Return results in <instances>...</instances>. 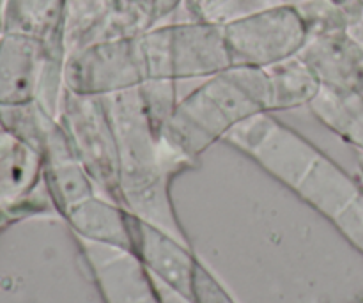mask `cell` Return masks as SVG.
<instances>
[{
    "label": "cell",
    "mask_w": 363,
    "mask_h": 303,
    "mask_svg": "<svg viewBox=\"0 0 363 303\" xmlns=\"http://www.w3.org/2000/svg\"><path fill=\"white\" fill-rule=\"evenodd\" d=\"M194 300L195 303H234L229 293L222 287V284L199 259L194 275Z\"/></svg>",
    "instance_id": "cell-18"
},
{
    "label": "cell",
    "mask_w": 363,
    "mask_h": 303,
    "mask_svg": "<svg viewBox=\"0 0 363 303\" xmlns=\"http://www.w3.org/2000/svg\"><path fill=\"white\" fill-rule=\"evenodd\" d=\"M301 59L314 70L323 85L360 91L363 84V43L350 32L311 35Z\"/></svg>",
    "instance_id": "cell-12"
},
{
    "label": "cell",
    "mask_w": 363,
    "mask_h": 303,
    "mask_svg": "<svg viewBox=\"0 0 363 303\" xmlns=\"http://www.w3.org/2000/svg\"><path fill=\"white\" fill-rule=\"evenodd\" d=\"M266 75L269 84V114L303 106L308 109L323 89V82L301 55L266 67Z\"/></svg>",
    "instance_id": "cell-14"
},
{
    "label": "cell",
    "mask_w": 363,
    "mask_h": 303,
    "mask_svg": "<svg viewBox=\"0 0 363 303\" xmlns=\"http://www.w3.org/2000/svg\"><path fill=\"white\" fill-rule=\"evenodd\" d=\"M152 280H155V286H156V290H158V293H160V297H162L163 303H195V300H191V298H188V297H184V294L177 293V291H174L172 287H169L167 284L156 280L155 277H152Z\"/></svg>",
    "instance_id": "cell-20"
},
{
    "label": "cell",
    "mask_w": 363,
    "mask_h": 303,
    "mask_svg": "<svg viewBox=\"0 0 363 303\" xmlns=\"http://www.w3.org/2000/svg\"><path fill=\"white\" fill-rule=\"evenodd\" d=\"M259 114H269L266 70L229 67L177 99L160 135L170 148L199 165L211 145L225 141L234 128Z\"/></svg>",
    "instance_id": "cell-3"
},
{
    "label": "cell",
    "mask_w": 363,
    "mask_h": 303,
    "mask_svg": "<svg viewBox=\"0 0 363 303\" xmlns=\"http://www.w3.org/2000/svg\"><path fill=\"white\" fill-rule=\"evenodd\" d=\"M116 7L117 0H66L62 16L64 57L105 38Z\"/></svg>",
    "instance_id": "cell-17"
},
{
    "label": "cell",
    "mask_w": 363,
    "mask_h": 303,
    "mask_svg": "<svg viewBox=\"0 0 363 303\" xmlns=\"http://www.w3.org/2000/svg\"><path fill=\"white\" fill-rule=\"evenodd\" d=\"M74 240L105 303H163L151 273L133 250L78 236Z\"/></svg>",
    "instance_id": "cell-8"
},
{
    "label": "cell",
    "mask_w": 363,
    "mask_h": 303,
    "mask_svg": "<svg viewBox=\"0 0 363 303\" xmlns=\"http://www.w3.org/2000/svg\"><path fill=\"white\" fill-rule=\"evenodd\" d=\"M4 31V0H0V34Z\"/></svg>",
    "instance_id": "cell-22"
},
{
    "label": "cell",
    "mask_w": 363,
    "mask_h": 303,
    "mask_svg": "<svg viewBox=\"0 0 363 303\" xmlns=\"http://www.w3.org/2000/svg\"><path fill=\"white\" fill-rule=\"evenodd\" d=\"M103 99L116 133L121 206L130 215L190 245L177 220L170 187L179 174L199 165L163 141L138 87Z\"/></svg>",
    "instance_id": "cell-2"
},
{
    "label": "cell",
    "mask_w": 363,
    "mask_h": 303,
    "mask_svg": "<svg viewBox=\"0 0 363 303\" xmlns=\"http://www.w3.org/2000/svg\"><path fill=\"white\" fill-rule=\"evenodd\" d=\"M130 213L117 202L94 195L62 216L73 236L133 250Z\"/></svg>",
    "instance_id": "cell-13"
},
{
    "label": "cell",
    "mask_w": 363,
    "mask_h": 303,
    "mask_svg": "<svg viewBox=\"0 0 363 303\" xmlns=\"http://www.w3.org/2000/svg\"><path fill=\"white\" fill-rule=\"evenodd\" d=\"M131 243L151 277L177 293L194 300V275L197 258L188 243L176 240L165 231L130 216Z\"/></svg>",
    "instance_id": "cell-10"
},
{
    "label": "cell",
    "mask_w": 363,
    "mask_h": 303,
    "mask_svg": "<svg viewBox=\"0 0 363 303\" xmlns=\"http://www.w3.org/2000/svg\"><path fill=\"white\" fill-rule=\"evenodd\" d=\"M43 177L53 206L60 216L98 195L96 184L74 155L59 121H52L41 144ZM101 195V194H99Z\"/></svg>",
    "instance_id": "cell-11"
},
{
    "label": "cell",
    "mask_w": 363,
    "mask_h": 303,
    "mask_svg": "<svg viewBox=\"0 0 363 303\" xmlns=\"http://www.w3.org/2000/svg\"><path fill=\"white\" fill-rule=\"evenodd\" d=\"M66 0H4V31L23 32L52 46H62Z\"/></svg>",
    "instance_id": "cell-16"
},
{
    "label": "cell",
    "mask_w": 363,
    "mask_h": 303,
    "mask_svg": "<svg viewBox=\"0 0 363 303\" xmlns=\"http://www.w3.org/2000/svg\"><path fill=\"white\" fill-rule=\"evenodd\" d=\"M46 211L57 209L46 190L41 155L0 126V231Z\"/></svg>",
    "instance_id": "cell-7"
},
{
    "label": "cell",
    "mask_w": 363,
    "mask_h": 303,
    "mask_svg": "<svg viewBox=\"0 0 363 303\" xmlns=\"http://www.w3.org/2000/svg\"><path fill=\"white\" fill-rule=\"evenodd\" d=\"M220 23L233 67L266 70L300 55L311 39L303 16L293 6L266 7Z\"/></svg>",
    "instance_id": "cell-4"
},
{
    "label": "cell",
    "mask_w": 363,
    "mask_h": 303,
    "mask_svg": "<svg viewBox=\"0 0 363 303\" xmlns=\"http://www.w3.org/2000/svg\"><path fill=\"white\" fill-rule=\"evenodd\" d=\"M229 2L230 0H184L181 9H184L191 20L216 21L218 14Z\"/></svg>",
    "instance_id": "cell-19"
},
{
    "label": "cell",
    "mask_w": 363,
    "mask_h": 303,
    "mask_svg": "<svg viewBox=\"0 0 363 303\" xmlns=\"http://www.w3.org/2000/svg\"><path fill=\"white\" fill-rule=\"evenodd\" d=\"M358 41H362L363 43V34L362 35H358ZM358 92H360V94H363V84H362V87H360V91H358Z\"/></svg>",
    "instance_id": "cell-23"
},
{
    "label": "cell",
    "mask_w": 363,
    "mask_h": 303,
    "mask_svg": "<svg viewBox=\"0 0 363 303\" xmlns=\"http://www.w3.org/2000/svg\"><path fill=\"white\" fill-rule=\"evenodd\" d=\"M64 89L82 96H106L142 85L135 35L96 39L64 57Z\"/></svg>",
    "instance_id": "cell-6"
},
{
    "label": "cell",
    "mask_w": 363,
    "mask_h": 303,
    "mask_svg": "<svg viewBox=\"0 0 363 303\" xmlns=\"http://www.w3.org/2000/svg\"><path fill=\"white\" fill-rule=\"evenodd\" d=\"M170 25L172 70L177 84L208 80L233 67L220 21L188 18L183 21H170Z\"/></svg>",
    "instance_id": "cell-9"
},
{
    "label": "cell",
    "mask_w": 363,
    "mask_h": 303,
    "mask_svg": "<svg viewBox=\"0 0 363 303\" xmlns=\"http://www.w3.org/2000/svg\"><path fill=\"white\" fill-rule=\"evenodd\" d=\"M358 2H360V4H362V6H363V0H358Z\"/></svg>",
    "instance_id": "cell-24"
},
{
    "label": "cell",
    "mask_w": 363,
    "mask_h": 303,
    "mask_svg": "<svg viewBox=\"0 0 363 303\" xmlns=\"http://www.w3.org/2000/svg\"><path fill=\"white\" fill-rule=\"evenodd\" d=\"M57 121L98 194L121 204L117 142L105 99L62 89Z\"/></svg>",
    "instance_id": "cell-5"
},
{
    "label": "cell",
    "mask_w": 363,
    "mask_h": 303,
    "mask_svg": "<svg viewBox=\"0 0 363 303\" xmlns=\"http://www.w3.org/2000/svg\"><path fill=\"white\" fill-rule=\"evenodd\" d=\"M229 145L321 213L363 254V183L333 162L318 145L280 123L259 114L234 128Z\"/></svg>",
    "instance_id": "cell-1"
},
{
    "label": "cell",
    "mask_w": 363,
    "mask_h": 303,
    "mask_svg": "<svg viewBox=\"0 0 363 303\" xmlns=\"http://www.w3.org/2000/svg\"><path fill=\"white\" fill-rule=\"evenodd\" d=\"M358 177L363 183V153H358Z\"/></svg>",
    "instance_id": "cell-21"
},
{
    "label": "cell",
    "mask_w": 363,
    "mask_h": 303,
    "mask_svg": "<svg viewBox=\"0 0 363 303\" xmlns=\"http://www.w3.org/2000/svg\"><path fill=\"white\" fill-rule=\"evenodd\" d=\"M308 110L323 126L353 145L357 153H363V94L323 85Z\"/></svg>",
    "instance_id": "cell-15"
}]
</instances>
